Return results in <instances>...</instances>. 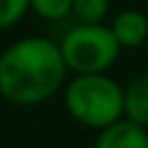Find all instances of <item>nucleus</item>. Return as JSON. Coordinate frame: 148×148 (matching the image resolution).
Listing matches in <instances>:
<instances>
[{"instance_id":"nucleus-6","label":"nucleus","mask_w":148,"mask_h":148,"mask_svg":"<svg viewBox=\"0 0 148 148\" xmlns=\"http://www.w3.org/2000/svg\"><path fill=\"white\" fill-rule=\"evenodd\" d=\"M123 118L148 127V74L134 76L123 88Z\"/></svg>"},{"instance_id":"nucleus-8","label":"nucleus","mask_w":148,"mask_h":148,"mask_svg":"<svg viewBox=\"0 0 148 148\" xmlns=\"http://www.w3.org/2000/svg\"><path fill=\"white\" fill-rule=\"evenodd\" d=\"M74 0H30V9L44 21H62L72 14Z\"/></svg>"},{"instance_id":"nucleus-3","label":"nucleus","mask_w":148,"mask_h":148,"mask_svg":"<svg viewBox=\"0 0 148 148\" xmlns=\"http://www.w3.org/2000/svg\"><path fill=\"white\" fill-rule=\"evenodd\" d=\"M67 72L74 74H104L109 72L118 56L120 44L104 23H74L58 42Z\"/></svg>"},{"instance_id":"nucleus-2","label":"nucleus","mask_w":148,"mask_h":148,"mask_svg":"<svg viewBox=\"0 0 148 148\" xmlns=\"http://www.w3.org/2000/svg\"><path fill=\"white\" fill-rule=\"evenodd\" d=\"M67 113L83 127L104 130L123 118V86L104 74H74L62 86Z\"/></svg>"},{"instance_id":"nucleus-4","label":"nucleus","mask_w":148,"mask_h":148,"mask_svg":"<svg viewBox=\"0 0 148 148\" xmlns=\"http://www.w3.org/2000/svg\"><path fill=\"white\" fill-rule=\"evenodd\" d=\"M111 32L120 49H139L148 42V16L141 9H123L111 21Z\"/></svg>"},{"instance_id":"nucleus-5","label":"nucleus","mask_w":148,"mask_h":148,"mask_svg":"<svg viewBox=\"0 0 148 148\" xmlns=\"http://www.w3.org/2000/svg\"><path fill=\"white\" fill-rule=\"evenodd\" d=\"M95 148H148V127H141L127 118L99 130Z\"/></svg>"},{"instance_id":"nucleus-1","label":"nucleus","mask_w":148,"mask_h":148,"mask_svg":"<svg viewBox=\"0 0 148 148\" xmlns=\"http://www.w3.org/2000/svg\"><path fill=\"white\" fill-rule=\"evenodd\" d=\"M67 76L60 46L49 37H23L0 53V97L18 106L51 99Z\"/></svg>"},{"instance_id":"nucleus-7","label":"nucleus","mask_w":148,"mask_h":148,"mask_svg":"<svg viewBox=\"0 0 148 148\" xmlns=\"http://www.w3.org/2000/svg\"><path fill=\"white\" fill-rule=\"evenodd\" d=\"M111 0H74L72 14L79 23H104Z\"/></svg>"},{"instance_id":"nucleus-9","label":"nucleus","mask_w":148,"mask_h":148,"mask_svg":"<svg viewBox=\"0 0 148 148\" xmlns=\"http://www.w3.org/2000/svg\"><path fill=\"white\" fill-rule=\"evenodd\" d=\"M30 12V0H0V30L16 25Z\"/></svg>"}]
</instances>
